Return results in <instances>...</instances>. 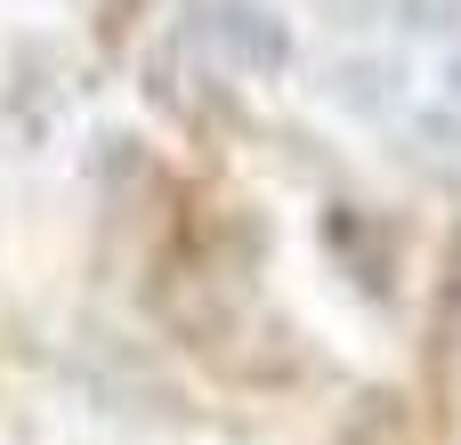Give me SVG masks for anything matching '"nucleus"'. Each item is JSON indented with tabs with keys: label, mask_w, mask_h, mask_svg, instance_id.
<instances>
[{
	"label": "nucleus",
	"mask_w": 461,
	"mask_h": 445,
	"mask_svg": "<svg viewBox=\"0 0 461 445\" xmlns=\"http://www.w3.org/2000/svg\"><path fill=\"white\" fill-rule=\"evenodd\" d=\"M405 24H413V32H454L461 0H405Z\"/></svg>",
	"instance_id": "nucleus-4"
},
{
	"label": "nucleus",
	"mask_w": 461,
	"mask_h": 445,
	"mask_svg": "<svg viewBox=\"0 0 461 445\" xmlns=\"http://www.w3.org/2000/svg\"><path fill=\"white\" fill-rule=\"evenodd\" d=\"M446 114H454V130H461V57H454V73H446Z\"/></svg>",
	"instance_id": "nucleus-5"
},
{
	"label": "nucleus",
	"mask_w": 461,
	"mask_h": 445,
	"mask_svg": "<svg viewBox=\"0 0 461 445\" xmlns=\"http://www.w3.org/2000/svg\"><path fill=\"white\" fill-rule=\"evenodd\" d=\"M324 243H332L348 268H365V292H373V300H389V235H381L365 211H332V219H324Z\"/></svg>",
	"instance_id": "nucleus-2"
},
{
	"label": "nucleus",
	"mask_w": 461,
	"mask_h": 445,
	"mask_svg": "<svg viewBox=\"0 0 461 445\" xmlns=\"http://www.w3.org/2000/svg\"><path fill=\"white\" fill-rule=\"evenodd\" d=\"M194 8V41L235 65V73H284L292 65V24L267 0H186Z\"/></svg>",
	"instance_id": "nucleus-1"
},
{
	"label": "nucleus",
	"mask_w": 461,
	"mask_h": 445,
	"mask_svg": "<svg viewBox=\"0 0 461 445\" xmlns=\"http://www.w3.org/2000/svg\"><path fill=\"white\" fill-rule=\"evenodd\" d=\"M340 445H413V413L397 389H365L340 422Z\"/></svg>",
	"instance_id": "nucleus-3"
},
{
	"label": "nucleus",
	"mask_w": 461,
	"mask_h": 445,
	"mask_svg": "<svg viewBox=\"0 0 461 445\" xmlns=\"http://www.w3.org/2000/svg\"><path fill=\"white\" fill-rule=\"evenodd\" d=\"M454 284H461V251H454Z\"/></svg>",
	"instance_id": "nucleus-6"
}]
</instances>
